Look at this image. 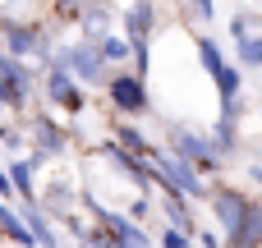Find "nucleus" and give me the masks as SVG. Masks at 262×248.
Here are the masks:
<instances>
[{
    "mask_svg": "<svg viewBox=\"0 0 262 248\" xmlns=\"http://www.w3.org/2000/svg\"><path fill=\"white\" fill-rule=\"evenodd\" d=\"M60 64H64L78 83H101V78H106V60L97 55V46H69V51L60 55Z\"/></svg>",
    "mask_w": 262,
    "mask_h": 248,
    "instance_id": "nucleus-6",
    "label": "nucleus"
},
{
    "mask_svg": "<svg viewBox=\"0 0 262 248\" xmlns=\"http://www.w3.org/2000/svg\"><path fill=\"white\" fill-rule=\"evenodd\" d=\"M97 55H101L106 64H115V60L129 55V41H124V37H101V41H97Z\"/></svg>",
    "mask_w": 262,
    "mask_h": 248,
    "instance_id": "nucleus-19",
    "label": "nucleus"
},
{
    "mask_svg": "<svg viewBox=\"0 0 262 248\" xmlns=\"http://www.w3.org/2000/svg\"><path fill=\"white\" fill-rule=\"evenodd\" d=\"M249 28H253V14H235V18H230V32H235V37H244Z\"/></svg>",
    "mask_w": 262,
    "mask_h": 248,
    "instance_id": "nucleus-24",
    "label": "nucleus"
},
{
    "mask_svg": "<svg viewBox=\"0 0 262 248\" xmlns=\"http://www.w3.org/2000/svg\"><path fill=\"white\" fill-rule=\"evenodd\" d=\"M28 92H32V74L18 64V55H0V106L5 110H18L23 101H28Z\"/></svg>",
    "mask_w": 262,
    "mask_h": 248,
    "instance_id": "nucleus-3",
    "label": "nucleus"
},
{
    "mask_svg": "<svg viewBox=\"0 0 262 248\" xmlns=\"http://www.w3.org/2000/svg\"><path fill=\"white\" fill-rule=\"evenodd\" d=\"M226 248H262V202H249L239 226L226 235Z\"/></svg>",
    "mask_w": 262,
    "mask_h": 248,
    "instance_id": "nucleus-8",
    "label": "nucleus"
},
{
    "mask_svg": "<svg viewBox=\"0 0 262 248\" xmlns=\"http://www.w3.org/2000/svg\"><path fill=\"white\" fill-rule=\"evenodd\" d=\"M115 143H120V147H129V152H138V156H147V152H152V143H147L134 124H120V129H115Z\"/></svg>",
    "mask_w": 262,
    "mask_h": 248,
    "instance_id": "nucleus-17",
    "label": "nucleus"
},
{
    "mask_svg": "<svg viewBox=\"0 0 262 248\" xmlns=\"http://www.w3.org/2000/svg\"><path fill=\"white\" fill-rule=\"evenodd\" d=\"M161 212H166V221H170L175 230H189V235H193V216H189V207H184V198H180V193H166Z\"/></svg>",
    "mask_w": 262,
    "mask_h": 248,
    "instance_id": "nucleus-15",
    "label": "nucleus"
},
{
    "mask_svg": "<svg viewBox=\"0 0 262 248\" xmlns=\"http://www.w3.org/2000/svg\"><path fill=\"white\" fill-rule=\"evenodd\" d=\"M189 244H193V235L189 230H175V226H166L161 239H157V248H189Z\"/></svg>",
    "mask_w": 262,
    "mask_h": 248,
    "instance_id": "nucleus-22",
    "label": "nucleus"
},
{
    "mask_svg": "<svg viewBox=\"0 0 262 248\" xmlns=\"http://www.w3.org/2000/svg\"><path fill=\"white\" fill-rule=\"evenodd\" d=\"M0 235H5V239H14L18 248H32V230L23 226V216H14L9 207H0Z\"/></svg>",
    "mask_w": 262,
    "mask_h": 248,
    "instance_id": "nucleus-14",
    "label": "nucleus"
},
{
    "mask_svg": "<svg viewBox=\"0 0 262 248\" xmlns=\"http://www.w3.org/2000/svg\"><path fill=\"white\" fill-rule=\"evenodd\" d=\"M14 193V184H9V170H0V198H9Z\"/></svg>",
    "mask_w": 262,
    "mask_h": 248,
    "instance_id": "nucleus-26",
    "label": "nucleus"
},
{
    "mask_svg": "<svg viewBox=\"0 0 262 248\" xmlns=\"http://www.w3.org/2000/svg\"><path fill=\"white\" fill-rule=\"evenodd\" d=\"M83 28H88V32H101V28H106V9H101V5L88 9V14H83Z\"/></svg>",
    "mask_w": 262,
    "mask_h": 248,
    "instance_id": "nucleus-23",
    "label": "nucleus"
},
{
    "mask_svg": "<svg viewBox=\"0 0 262 248\" xmlns=\"http://www.w3.org/2000/svg\"><path fill=\"white\" fill-rule=\"evenodd\" d=\"M88 248H120V244H115L111 235H97V230H92V235H88Z\"/></svg>",
    "mask_w": 262,
    "mask_h": 248,
    "instance_id": "nucleus-25",
    "label": "nucleus"
},
{
    "mask_svg": "<svg viewBox=\"0 0 262 248\" xmlns=\"http://www.w3.org/2000/svg\"><path fill=\"white\" fill-rule=\"evenodd\" d=\"M244 207H249V198H239L235 189H216V193H212V212H216V221H221V230H226V235L239 226Z\"/></svg>",
    "mask_w": 262,
    "mask_h": 248,
    "instance_id": "nucleus-9",
    "label": "nucleus"
},
{
    "mask_svg": "<svg viewBox=\"0 0 262 248\" xmlns=\"http://www.w3.org/2000/svg\"><path fill=\"white\" fill-rule=\"evenodd\" d=\"M198 55H203V69L216 78V74H221V64H226V60H221V46H216L212 37H203V41H198Z\"/></svg>",
    "mask_w": 262,
    "mask_h": 248,
    "instance_id": "nucleus-20",
    "label": "nucleus"
},
{
    "mask_svg": "<svg viewBox=\"0 0 262 248\" xmlns=\"http://www.w3.org/2000/svg\"><path fill=\"white\" fill-rule=\"evenodd\" d=\"M175 152H180V156H184L193 170H216V166H221V156H216L212 138L189 133V129H175Z\"/></svg>",
    "mask_w": 262,
    "mask_h": 248,
    "instance_id": "nucleus-5",
    "label": "nucleus"
},
{
    "mask_svg": "<svg viewBox=\"0 0 262 248\" xmlns=\"http://www.w3.org/2000/svg\"><path fill=\"white\" fill-rule=\"evenodd\" d=\"M32 133H37V156H32V166L46 161V156H55V152H64V129H55L51 120H37Z\"/></svg>",
    "mask_w": 262,
    "mask_h": 248,
    "instance_id": "nucleus-11",
    "label": "nucleus"
},
{
    "mask_svg": "<svg viewBox=\"0 0 262 248\" xmlns=\"http://www.w3.org/2000/svg\"><path fill=\"white\" fill-rule=\"evenodd\" d=\"M83 207L97 216V226H101V230H106V235H111L120 248H157V244H152V235H147V230H143L134 216H120V212L101 207L97 198H83Z\"/></svg>",
    "mask_w": 262,
    "mask_h": 248,
    "instance_id": "nucleus-2",
    "label": "nucleus"
},
{
    "mask_svg": "<svg viewBox=\"0 0 262 248\" xmlns=\"http://www.w3.org/2000/svg\"><path fill=\"white\" fill-rule=\"evenodd\" d=\"M157 28V5L152 0H138V5H129V14H124V41H147V32Z\"/></svg>",
    "mask_w": 262,
    "mask_h": 248,
    "instance_id": "nucleus-10",
    "label": "nucleus"
},
{
    "mask_svg": "<svg viewBox=\"0 0 262 248\" xmlns=\"http://www.w3.org/2000/svg\"><path fill=\"white\" fill-rule=\"evenodd\" d=\"M235 46H239V64H249V69H258L262 64V37H235Z\"/></svg>",
    "mask_w": 262,
    "mask_h": 248,
    "instance_id": "nucleus-18",
    "label": "nucleus"
},
{
    "mask_svg": "<svg viewBox=\"0 0 262 248\" xmlns=\"http://www.w3.org/2000/svg\"><path fill=\"white\" fill-rule=\"evenodd\" d=\"M55 5H60V9H74V5H78V0H55Z\"/></svg>",
    "mask_w": 262,
    "mask_h": 248,
    "instance_id": "nucleus-29",
    "label": "nucleus"
},
{
    "mask_svg": "<svg viewBox=\"0 0 262 248\" xmlns=\"http://www.w3.org/2000/svg\"><path fill=\"white\" fill-rule=\"evenodd\" d=\"M106 92H111L115 110H124V115L147 110V83H143V74H115V78L106 83Z\"/></svg>",
    "mask_w": 262,
    "mask_h": 248,
    "instance_id": "nucleus-4",
    "label": "nucleus"
},
{
    "mask_svg": "<svg viewBox=\"0 0 262 248\" xmlns=\"http://www.w3.org/2000/svg\"><path fill=\"white\" fill-rule=\"evenodd\" d=\"M9 184H14V193H18V198H37V193H32V156L9 166Z\"/></svg>",
    "mask_w": 262,
    "mask_h": 248,
    "instance_id": "nucleus-16",
    "label": "nucleus"
},
{
    "mask_svg": "<svg viewBox=\"0 0 262 248\" xmlns=\"http://www.w3.org/2000/svg\"><path fill=\"white\" fill-rule=\"evenodd\" d=\"M5 41H9V55H32V51H41V37H37V28L5 23Z\"/></svg>",
    "mask_w": 262,
    "mask_h": 248,
    "instance_id": "nucleus-12",
    "label": "nucleus"
},
{
    "mask_svg": "<svg viewBox=\"0 0 262 248\" xmlns=\"http://www.w3.org/2000/svg\"><path fill=\"white\" fill-rule=\"evenodd\" d=\"M46 97H51L55 106H64V110H83V92H78V78H74L64 64H55V69H51V78H46Z\"/></svg>",
    "mask_w": 262,
    "mask_h": 248,
    "instance_id": "nucleus-7",
    "label": "nucleus"
},
{
    "mask_svg": "<svg viewBox=\"0 0 262 248\" xmlns=\"http://www.w3.org/2000/svg\"><path fill=\"white\" fill-rule=\"evenodd\" d=\"M147 166H152V184H161L166 193H180V198H203V175L180 156V152H147Z\"/></svg>",
    "mask_w": 262,
    "mask_h": 248,
    "instance_id": "nucleus-1",
    "label": "nucleus"
},
{
    "mask_svg": "<svg viewBox=\"0 0 262 248\" xmlns=\"http://www.w3.org/2000/svg\"><path fill=\"white\" fill-rule=\"evenodd\" d=\"M216 92H221V101H235V97H239V69L221 64V74H216Z\"/></svg>",
    "mask_w": 262,
    "mask_h": 248,
    "instance_id": "nucleus-21",
    "label": "nucleus"
},
{
    "mask_svg": "<svg viewBox=\"0 0 262 248\" xmlns=\"http://www.w3.org/2000/svg\"><path fill=\"white\" fill-rule=\"evenodd\" d=\"M193 9H198L203 18H212V14H216V9H212V0H193Z\"/></svg>",
    "mask_w": 262,
    "mask_h": 248,
    "instance_id": "nucleus-27",
    "label": "nucleus"
},
{
    "mask_svg": "<svg viewBox=\"0 0 262 248\" xmlns=\"http://www.w3.org/2000/svg\"><path fill=\"white\" fill-rule=\"evenodd\" d=\"M253 184H262V161H258V166H253Z\"/></svg>",
    "mask_w": 262,
    "mask_h": 248,
    "instance_id": "nucleus-28",
    "label": "nucleus"
},
{
    "mask_svg": "<svg viewBox=\"0 0 262 248\" xmlns=\"http://www.w3.org/2000/svg\"><path fill=\"white\" fill-rule=\"evenodd\" d=\"M23 226L32 230V244H41V248H55V230H51V221L32 207V198H28V212H23Z\"/></svg>",
    "mask_w": 262,
    "mask_h": 248,
    "instance_id": "nucleus-13",
    "label": "nucleus"
}]
</instances>
